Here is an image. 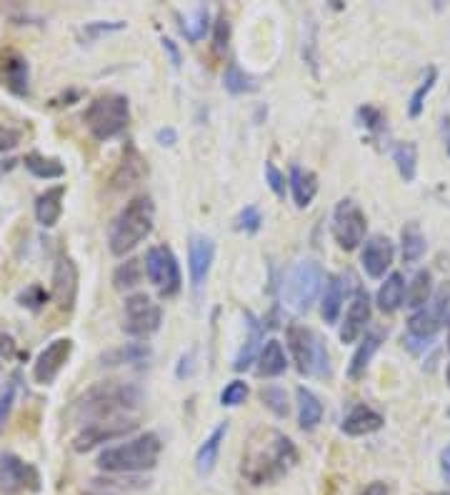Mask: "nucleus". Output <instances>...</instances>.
Instances as JSON below:
<instances>
[{
  "label": "nucleus",
  "mask_w": 450,
  "mask_h": 495,
  "mask_svg": "<svg viewBox=\"0 0 450 495\" xmlns=\"http://www.w3.org/2000/svg\"><path fill=\"white\" fill-rule=\"evenodd\" d=\"M265 183H268L270 191L275 193L278 198H285L288 181H285V173L275 168V163H265Z\"/></svg>",
  "instance_id": "49530a36"
},
{
  "label": "nucleus",
  "mask_w": 450,
  "mask_h": 495,
  "mask_svg": "<svg viewBox=\"0 0 450 495\" xmlns=\"http://www.w3.org/2000/svg\"><path fill=\"white\" fill-rule=\"evenodd\" d=\"M148 175V165H145V158L140 155L138 148L128 143L125 145V151H123V158H120L118 168L113 173V188L115 191H125V188H133V185H138L143 178Z\"/></svg>",
  "instance_id": "6ab92c4d"
},
{
  "label": "nucleus",
  "mask_w": 450,
  "mask_h": 495,
  "mask_svg": "<svg viewBox=\"0 0 450 495\" xmlns=\"http://www.w3.org/2000/svg\"><path fill=\"white\" fill-rule=\"evenodd\" d=\"M358 121L360 125H365L373 133L385 131V115L375 105H363V108H358Z\"/></svg>",
  "instance_id": "c03bdc74"
},
{
  "label": "nucleus",
  "mask_w": 450,
  "mask_h": 495,
  "mask_svg": "<svg viewBox=\"0 0 450 495\" xmlns=\"http://www.w3.org/2000/svg\"><path fill=\"white\" fill-rule=\"evenodd\" d=\"M163 51L168 53V58H170V65L173 68H180V51H178V45H175V41H170V38H163Z\"/></svg>",
  "instance_id": "3c124183"
},
{
  "label": "nucleus",
  "mask_w": 450,
  "mask_h": 495,
  "mask_svg": "<svg viewBox=\"0 0 450 495\" xmlns=\"http://www.w3.org/2000/svg\"><path fill=\"white\" fill-rule=\"evenodd\" d=\"M245 325H248V338H245V345L240 348V353L235 355V363H233L238 373L248 371L250 363L260 355V343H263V325H260L258 318L253 313H245Z\"/></svg>",
  "instance_id": "a878e982"
},
{
  "label": "nucleus",
  "mask_w": 450,
  "mask_h": 495,
  "mask_svg": "<svg viewBox=\"0 0 450 495\" xmlns=\"http://www.w3.org/2000/svg\"><path fill=\"white\" fill-rule=\"evenodd\" d=\"M445 381H448V385H450V363H448V368H445Z\"/></svg>",
  "instance_id": "4d7b16f0"
},
{
  "label": "nucleus",
  "mask_w": 450,
  "mask_h": 495,
  "mask_svg": "<svg viewBox=\"0 0 450 495\" xmlns=\"http://www.w3.org/2000/svg\"><path fill=\"white\" fill-rule=\"evenodd\" d=\"M0 85L8 88L13 95L25 98L30 93V65L25 55L18 51L0 53Z\"/></svg>",
  "instance_id": "dca6fc26"
},
{
  "label": "nucleus",
  "mask_w": 450,
  "mask_h": 495,
  "mask_svg": "<svg viewBox=\"0 0 450 495\" xmlns=\"http://www.w3.org/2000/svg\"><path fill=\"white\" fill-rule=\"evenodd\" d=\"M143 401L140 388L130 383H98L88 388L70 408V418L78 423H100V421H115L128 418Z\"/></svg>",
  "instance_id": "f03ea898"
},
{
  "label": "nucleus",
  "mask_w": 450,
  "mask_h": 495,
  "mask_svg": "<svg viewBox=\"0 0 450 495\" xmlns=\"http://www.w3.org/2000/svg\"><path fill=\"white\" fill-rule=\"evenodd\" d=\"M295 398H298V423L300 428L310 433V431H315L323 421V403H320V398L308 388H298L295 391Z\"/></svg>",
  "instance_id": "c85d7f7f"
},
{
  "label": "nucleus",
  "mask_w": 450,
  "mask_h": 495,
  "mask_svg": "<svg viewBox=\"0 0 450 495\" xmlns=\"http://www.w3.org/2000/svg\"><path fill=\"white\" fill-rule=\"evenodd\" d=\"M193 373V353L183 355L178 365V378H185V375Z\"/></svg>",
  "instance_id": "5fc2aeb1"
},
{
  "label": "nucleus",
  "mask_w": 450,
  "mask_h": 495,
  "mask_svg": "<svg viewBox=\"0 0 450 495\" xmlns=\"http://www.w3.org/2000/svg\"><path fill=\"white\" fill-rule=\"evenodd\" d=\"M375 303L383 313H395L400 305L405 303V278L398 271L385 278V283L380 285L378 295H375Z\"/></svg>",
  "instance_id": "bb28decb"
},
{
  "label": "nucleus",
  "mask_w": 450,
  "mask_h": 495,
  "mask_svg": "<svg viewBox=\"0 0 450 495\" xmlns=\"http://www.w3.org/2000/svg\"><path fill=\"white\" fill-rule=\"evenodd\" d=\"M448 415H450V411H448Z\"/></svg>",
  "instance_id": "680f3d73"
},
{
  "label": "nucleus",
  "mask_w": 450,
  "mask_h": 495,
  "mask_svg": "<svg viewBox=\"0 0 450 495\" xmlns=\"http://www.w3.org/2000/svg\"><path fill=\"white\" fill-rule=\"evenodd\" d=\"M150 355V345L145 343H128L123 345V348H115V351H110V353L103 355V365H140V363H148Z\"/></svg>",
  "instance_id": "473e14b6"
},
{
  "label": "nucleus",
  "mask_w": 450,
  "mask_h": 495,
  "mask_svg": "<svg viewBox=\"0 0 450 495\" xmlns=\"http://www.w3.org/2000/svg\"><path fill=\"white\" fill-rule=\"evenodd\" d=\"M0 488L5 493H38L40 490V473L35 465L25 463L15 453L0 455Z\"/></svg>",
  "instance_id": "f8f14e48"
},
{
  "label": "nucleus",
  "mask_w": 450,
  "mask_h": 495,
  "mask_svg": "<svg viewBox=\"0 0 450 495\" xmlns=\"http://www.w3.org/2000/svg\"><path fill=\"white\" fill-rule=\"evenodd\" d=\"M155 138H158L160 145H175V143H178V133L173 131V128H160V131L155 133Z\"/></svg>",
  "instance_id": "864d4df0"
},
{
  "label": "nucleus",
  "mask_w": 450,
  "mask_h": 495,
  "mask_svg": "<svg viewBox=\"0 0 450 495\" xmlns=\"http://www.w3.org/2000/svg\"><path fill=\"white\" fill-rule=\"evenodd\" d=\"M448 153H450V138H448Z\"/></svg>",
  "instance_id": "052dcab7"
},
{
  "label": "nucleus",
  "mask_w": 450,
  "mask_h": 495,
  "mask_svg": "<svg viewBox=\"0 0 450 495\" xmlns=\"http://www.w3.org/2000/svg\"><path fill=\"white\" fill-rule=\"evenodd\" d=\"M70 353H73V341L70 338H55L50 341L35 358L33 363V381L38 385H53L60 371L68 365Z\"/></svg>",
  "instance_id": "ddd939ff"
},
{
  "label": "nucleus",
  "mask_w": 450,
  "mask_h": 495,
  "mask_svg": "<svg viewBox=\"0 0 450 495\" xmlns=\"http://www.w3.org/2000/svg\"><path fill=\"white\" fill-rule=\"evenodd\" d=\"M365 231H368V221L365 213L360 211L355 201H340L333 211V238L343 251H355L360 243L365 241Z\"/></svg>",
  "instance_id": "9d476101"
},
{
  "label": "nucleus",
  "mask_w": 450,
  "mask_h": 495,
  "mask_svg": "<svg viewBox=\"0 0 450 495\" xmlns=\"http://www.w3.org/2000/svg\"><path fill=\"white\" fill-rule=\"evenodd\" d=\"M63 201H65V185H53L45 188L35 198V221L43 228H53L63 215Z\"/></svg>",
  "instance_id": "5701e85b"
},
{
  "label": "nucleus",
  "mask_w": 450,
  "mask_h": 495,
  "mask_svg": "<svg viewBox=\"0 0 450 495\" xmlns=\"http://www.w3.org/2000/svg\"><path fill=\"white\" fill-rule=\"evenodd\" d=\"M435 83H438V68H435V65H430L428 71H425V78H423V83H420L418 88L413 91V95H410V101H408V115L413 118V121L423 115L425 98H428L430 91L435 88Z\"/></svg>",
  "instance_id": "4c0bfd02"
},
{
  "label": "nucleus",
  "mask_w": 450,
  "mask_h": 495,
  "mask_svg": "<svg viewBox=\"0 0 450 495\" xmlns=\"http://www.w3.org/2000/svg\"><path fill=\"white\" fill-rule=\"evenodd\" d=\"M295 460L298 450L288 435H283L275 428H255L243 448L240 475L250 485H270L288 475Z\"/></svg>",
  "instance_id": "f257e3e1"
},
{
  "label": "nucleus",
  "mask_w": 450,
  "mask_h": 495,
  "mask_svg": "<svg viewBox=\"0 0 450 495\" xmlns=\"http://www.w3.org/2000/svg\"><path fill=\"white\" fill-rule=\"evenodd\" d=\"M288 185L295 205L298 208H308L313 198H315V193H318V175L295 163V165H290Z\"/></svg>",
  "instance_id": "b1692460"
},
{
  "label": "nucleus",
  "mask_w": 450,
  "mask_h": 495,
  "mask_svg": "<svg viewBox=\"0 0 450 495\" xmlns=\"http://www.w3.org/2000/svg\"><path fill=\"white\" fill-rule=\"evenodd\" d=\"M288 371V358H285V351L283 345L275 338H270L268 343L260 348L258 355V375L263 378H278Z\"/></svg>",
  "instance_id": "cd10ccee"
},
{
  "label": "nucleus",
  "mask_w": 450,
  "mask_h": 495,
  "mask_svg": "<svg viewBox=\"0 0 450 495\" xmlns=\"http://www.w3.org/2000/svg\"><path fill=\"white\" fill-rule=\"evenodd\" d=\"M428 495H450V493H448V490H445V493H428Z\"/></svg>",
  "instance_id": "bf43d9fd"
},
{
  "label": "nucleus",
  "mask_w": 450,
  "mask_h": 495,
  "mask_svg": "<svg viewBox=\"0 0 450 495\" xmlns=\"http://www.w3.org/2000/svg\"><path fill=\"white\" fill-rule=\"evenodd\" d=\"M230 41V21L225 18V13H218V18L213 23V48L223 53L228 48Z\"/></svg>",
  "instance_id": "a18cd8bd"
},
{
  "label": "nucleus",
  "mask_w": 450,
  "mask_h": 495,
  "mask_svg": "<svg viewBox=\"0 0 450 495\" xmlns=\"http://www.w3.org/2000/svg\"><path fill=\"white\" fill-rule=\"evenodd\" d=\"M210 28V13L205 5H198L195 11L190 13L183 18V25H180V31L185 35V41L190 43H198L205 38V33Z\"/></svg>",
  "instance_id": "e433bc0d"
},
{
  "label": "nucleus",
  "mask_w": 450,
  "mask_h": 495,
  "mask_svg": "<svg viewBox=\"0 0 450 495\" xmlns=\"http://www.w3.org/2000/svg\"><path fill=\"white\" fill-rule=\"evenodd\" d=\"M153 221H155V205L150 195H135L125 203V208L115 215L110 225L108 243L110 253L125 255L135 251L140 243L153 233Z\"/></svg>",
  "instance_id": "7ed1b4c3"
},
{
  "label": "nucleus",
  "mask_w": 450,
  "mask_h": 495,
  "mask_svg": "<svg viewBox=\"0 0 450 495\" xmlns=\"http://www.w3.org/2000/svg\"><path fill=\"white\" fill-rule=\"evenodd\" d=\"M135 428H138V423H135L133 418H115V421L90 423L85 425L78 435H75L73 448H75L78 453H88V450H93L95 445L110 443V441H115V438H120V435L133 433Z\"/></svg>",
  "instance_id": "4468645a"
},
{
  "label": "nucleus",
  "mask_w": 450,
  "mask_h": 495,
  "mask_svg": "<svg viewBox=\"0 0 450 495\" xmlns=\"http://www.w3.org/2000/svg\"><path fill=\"white\" fill-rule=\"evenodd\" d=\"M430 298H433V275L430 271H418L405 288V305L413 311H420L430 303Z\"/></svg>",
  "instance_id": "2f4dec72"
},
{
  "label": "nucleus",
  "mask_w": 450,
  "mask_h": 495,
  "mask_svg": "<svg viewBox=\"0 0 450 495\" xmlns=\"http://www.w3.org/2000/svg\"><path fill=\"white\" fill-rule=\"evenodd\" d=\"M23 163L35 178H43V181H55V178L65 175V165L58 158H50V155H43V153H28Z\"/></svg>",
  "instance_id": "72a5a7b5"
},
{
  "label": "nucleus",
  "mask_w": 450,
  "mask_h": 495,
  "mask_svg": "<svg viewBox=\"0 0 450 495\" xmlns=\"http://www.w3.org/2000/svg\"><path fill=\"white\" fill-rule=\"evenodd\" d=\"M123 28H125V23L113 21V23H90L85 31L93 33V35H103V33H110V31H123Z\"/></svg>",
  "instance_id": "8fccbe9b"
},
{
  "label": "nucleus",
  "mask_w": 450,
  "mask_h": 495,
  "mask_svg": "<svg viewBox=\"0 0 450 495\" xmlns=\"http://www.w3.org/2000/svg\"><path fill=\"white\" fill-rule=\"evenodd\" d=\"M400 248H403V261L405 263H418L420 258L428 251L425 235L420 231L418 223H405V228L400 231Z\"/></svg>",
  "instance_id": "7c9ffc66"
},
{
  "label": "nucleus",
  "mask_w": 450,
  "mask_h": 495,
  "mask_svg": "<svg viewBox=\"0 0 450 495\" xmlns=\"http://www.w3.org/2000/svg\"><path fill=\"white\" fill-rule=\"evenodd\" d=\"M53 298L63 313H70L78 301V265L70 255H60L53 268Z\"/></svg>",
  "instance_id": "2eb2a0df"
},
{
  "label": "nucleus",
  "mask_w": 450,
  "mask_h": 495,
  "mask_svg": "<svg viewBox=\"0 0 450 495\" xmlns=\"http://www.w3.org/2000/svg\"><path fill=\"white\" fill-rule=\"evenodd\" d=\"M225 435H228V423L215 425V431H213L198 448V453H195V473H198L200 478H208V475L215 470L220 448L225 443Z\"/></svg>",
  "instance_id": "4be33fe9"
},
{
  "label": "nucleus",
  "mask_w": 450,
  "mask_h": 495,
  "mask_svg": "<svg viewBox=\"0 0 450 495\" xmlns=\"http://www.w3.org/2000/svg\"><path fill=\"white\" fill-rule=\"evenodd\" d=\"M260 225H263V213L258 205H245L235 218V228L243 233H258Z\"/></svg>",
  "instance_id": "79ce46f5"
},
{
  "label": "nucleus",
  "mask_w": 450,
  "mask_h": 495,
  "mask_svg": "<svg viewBox=\"0 0 450 495\" xmlns=\"http://www.w3.org/2000/svg\"><path fill=\"white\" fill-rule=\"evenodd\" d=\"M20 143V131L18 128H10V125H3L0 123V153H8L13 148H18Z\"/></svg>",
  "instance_id": "09e8293b"
},
{
  "label": "nucleus",
  "mask_w": 450,
  "mask_h": 495,
  "mask_svg": "<svg viewBox=\"0 0 450 495\" xmlns=\"http://www.w3.org/2000/svg\"><path fill=\"white\" fill-rule=\"evenodd\" d=\"M343 298H345V288H343V278L340 275H328L325 278V293H323V303H320V315L325 323H335L343 308Z\"/></svg>",
  "instance_id": "c756f323"
},
{
  "label": "nucleus",
  "mask_w": 450,
  "mask_h": 495,
  "mask_svg": "<svg viewBox=\"0 0 450 495\" xmlns=\"http://www.w3.org/2000/svg\"><path fill=\"white\" fill-rule=\"evenodd\" d=\"M143 281V261L138 258H130L125 263H120L113 273V283L118 291H130Z\"/></svg>",
  "instance_id": "58836bf2"
},
{
  "label": "nucleus",
  "mask_w": 450,
  "mask_h": 495,
  "mask_svg": "<svg viewBox=\"0 0 450 495\" xmlns=\"http://www.w3.org/2000/svg\"><path fill=\"white\" fill-rule=\"evenodd\" d=\"M20 305H25V308H30V311H40V305L48 301V293L40 288V285H30L28 291H23L20 293Z\"/></svg>",
  "instance_id": "de8ad7c7"
},
{
  "label": "nucleus",
  "mask_w": 450,
  "mask_h": 495,
  "mask_svg": "<svg viewBox=\"0 0 450 495\" xmlns=\"http://www.w3.org/2000/svg\"><path fill=\"white\" fill-rule=\"evenodd\" d=\"M163 311L158 303H153V298L145 293H135L125 298V323L123 331L133 338H148L160 328Z\"/></svg>",
  "instance_id": "9b49d317"
},
{
  "label": "nucleus",
  "mask_w": 450,
  "mask_h": 495,
  "mask_svg": "<svg viewBox=\"0 0 450 495\" xmlns=\"http://www.w3.org/2000/svg\"><path fill=\"white\" fill-rule=\"evenodd\" d=\"M393 163H395L403 181H415V173H418V145L415 143H395L393 145Z\"/></svg>",
  "instance_id": "f704fd0d"
},
{
  "label": "nucleus",
  "mask_w": 450,
  "mask_h": 495,
  "mask_svg": "<svg viewBox=\"0 0 450 495\" xmlns=\"http://www.w3.org/2000/svg\"><path fill=\"white\" fill-rule=\"evenodd\" d=\"M360 495H390V490L383 480H373V483H368L360 490Z\"/></svg>",
  "instance_id": "603ef678"
},
{
  "label": "nucleus",
  "mask_w": 450,
  "mask_h": 495,
  "mask_svg": "<svg viewBox=\"0 0 450 495\" xmlns=\"http://www.w3.org/2000/svg\"><path fill=\"white\" fill-rule=\"evenodd\" d=\"M450 318V285L445 283L440 288L433 303H428L425 308H420L408 318V338L413 341H423V343H430L438 328Z\"/></svg>",
  "instance_id": "1a4fd4ad"
},
{
  "label": "nucleus",
  "mask_w": 450,
  "mask_h": 495,
  "mask_svg": "<svg viewBox=\"0 0 450 495\" xmlns=\"http://www.w3.org/2000/svg\"><path fill=\"white\" fill-rule=\"evenodd\" d=\"M145 275L163 298H173L178 293L183 278H180V268L175 255L168 245H153L145 253Z\"/></svg>",
  "instance_id": "6e6552de"
},
{
  "label": "nucleus",
  "mask_w": 450,
  "mask_h": 495,
  "mask_svg": "<svg viewBox=\"0 0 450 495\" xmlns=\"http://www.w3.org/2000/svg\"><path fill=\"white\" fill-rule=\"evenodd\" d=\"M440 470H443V475L450 480V445H445L443 453H440Z\"/></svg>",
  "instance_id": "6e6d98bb"
},
{
  "label": "nucleus",
  "mask_w": 450,
  "mask_h": 495,
  "mask_svg": "<svg viewBox=\"0 0 450 495\" xmlns=\"http://www.w3.org/2000/svg\"><path fill=\"white\" fill-rule=\"evenodd\" d=\"M380 343H383V333H380V331H370V333H365V338L360 341L358 348H355V353L350 358L348 365L350 381H360V378L365 375L370 361H373V355L378 353Z\"/></svg>",
  "instance_id": "393cba45"
},
{
  "label": "nucleus",
  "mask_w": 450,
  "mask_h": 495,
  "mask_svg": "<svg viewBox=\"0 0 450 495\" xmlns=\"http://www.w3.org/2000/svg\"><path fill=\"white\" fill-rule=\"evenodd\" d=\"M393 258H395V245H393L388 235H373V238L365 241L360 263H363V271L370 278H383L385 271L393 265Z\"/></svg>",
  "instance_id": "a211bd4d"
},
{
  "label": "nucleus",
  "mask_w": 450,
  "mask_h": 495,
  "mask_svg": "<svg viewBox=\"0 0 450 495\" xmlns=\"http://www.w3.org/2000/svg\"><path fill=\"white\" fill-rule=\"evenodd\" d=\"M83 121L88 125L90 135L95 141H110L128 128L130 121V105L125 95L120 93H105L93 98L90 105L85 108Z\"/></svg>",
  "instance_id": "423d86ee"
},
{
  "label": "nucleus",
  "mask_w": 450,
  "mask_h": 495,
  "mask_svg": "<svg viewBox=\"0 0 450 495\" xmlns=\"http://www.w3.org/2000/svg\"><path fill=\"white\" fill-rule=\"evenodd\" d=\"M325 271L318 261H298L283 278V298L293 313H308L325 285Z\"/></svg>",
  "instance_id": "39448f33"
},
{
  "label": "nucleus",
  "mask_w": 450,
  "mask_h": 495,
  "mask_svg": "<svg viewBox=\"0 0 450 495\" xmlns=\"http://www.w3.org/2000/svg\"><path fill=\"white\" fill-rule=\"evenodd\" d=\"M260 401H263V405H265L273 415H278V418H285V415H288L290 411L288 395H285V391L278 388V385L263 388V391H260Z\"/></svg>",
  "instance_id": "ea45409f"
},
{
  "label": "nucleus",
  "mask_w": 450,
  "mask_h": 495,
  "mask_svg": "<svg viewBox=\"0 0 450 495\" xmlns=\"http://www.w3.org/2000/svg\"><path fill=\"white\" fill-rule=\"evenodd\" d=\"M248 385L243 383V381H230L225 388H223V393H220V405L223 408H235V405L245 403V398H248Z\"/></svg>",
  "instance_id": "a19ab883"
},
{
  "label": "nucleus",
  "mask_w": 450,
  "mask_h": 495,
  "mask_svg": "<svg viewBox=\"0 0 450 495\" xmlns=\"http://www.w3.org/2000/svg\"><path fill=\"white\" fill-rule=\"evenodd\" d=\"M383 423H385V421H383V415H380L378 411H373V408L365 403H358L353 405L348 411V415L343 418L340 431L345 435H350V438H360V435H370L375 433V431H380Z\"/></svg>",
  "instance_id": "412c9836"
},
{
  "label": "nucleus",
  "mask_w": 450,
  "mask_h": 495,
  "mask_svg": "<svg viewBox=\"0 0 450 495\" xmlns=\"http://www.w3.org/2000/svg\"><path fill=\"white\" fill-rule=\"evenodd\" d=\"M448 351H450V318H448Z\"/></svg>",
  "instance_id": "13d9d810"
},
{
  "label": "nucleus",
  "mask_w": 450,
  "mask_h": 495,
  "mask_svg": "<svg viewBox=\"0 0 450 495\" xmlns=\"http://www.w3.org/2000/svg\"><path fill=\"white\" fill-rule=\"evenodd\" d=\"M163 443L155 433H143L128 443L108 448L98 455V468L105 473H143L158 465Z\"/></svg>",
  "instance_id": "20e7f679"
},
{
  "label": "nucleus",
  "mask_w": 450,
  "mask_h": 495,
  "mask_svg": "<svg viewBox=\"0 0 450 495\" xmlns=\"http://www.w3.org/2000/svg\"><path fill=\"white\" fill-rule=\"evenodd\" d=\"M288 338V348L295 361L300 375H320L328 378L330 375V358L328 348L320 341V335L315 331H310L305 325L290 323L285 331Z\"/></svg>",
  "instance_id": "0eeeda50"
},
{
  "label": "nucleus",
  "mask_w": 450,
  "mask_h": 495,
  "mask_svg": "<svg viewBox=\"0 0 450 495\" xmlns=\"http://www.w3.org/2000/svg\"><path fill=\"white\" fill-rule=\"evenodd\" d=\"M223 85H225V91L233 93V95H245V93H258L260 91V83L248 75V73L240 68L238 63L230 61L225 73H223Z\"/></svg>",
  "instance_id": "c9c22d12"
},
{
  "label": "nucleus",
  "mask_w": 450,
  "mask_h": 495,
  "mask_svg": "<svg viewBox=\"0 0 450 495\" xmlns=\"http://www.w3.org/2000/svg\"><path fill=\"white\" fill-rule=\"evenodd\" d=\"M370 313H373V305H370V295L365 291H360L353 303H350L348 313H345V321L340 325V341L343 343H355L363 331L368 328Z\"/></svg>",
  "instance_id": "aec40b11"
},
{
  "label": "nucleus",
  "mask_w": 450,
  "mask_h": 495,
  "mask_svg": "<svg viewBox=\"0 0 450 495\" xmlns=\"http://www.w3.org/2000/svg\"><path fill=\"white\" fill-rule=\"evenodd\" d=\"M15 393H18V375H13L8 385L3 388V393H0V431L8 423L10 411H13V403H15Z\"/></svg>",
  "instance_id": "37998d69"
},
{
  "label": "nucleus",
  "mask_w": 450,
  "mask_h": 495,
  "mask_svg": "<svg viewBox=\"0 0 450 495\" xmlns=\"http://www.w3.org/2000/svg\"><path fill=\"white\" fill-rule=\"evenodd\" d=\"M215 261V243L208 235H190L188 241V271L190 283L195 291H200L208 281L210 268Z\"/></svg>",
  "instance_id": "f3484780"
}]
</instances>
